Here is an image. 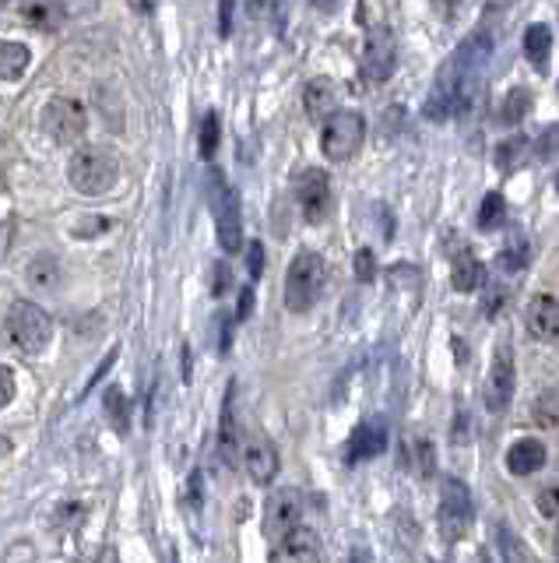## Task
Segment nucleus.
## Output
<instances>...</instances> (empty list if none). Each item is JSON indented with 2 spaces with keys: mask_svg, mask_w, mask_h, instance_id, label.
I'll list each match as a JSON object with an SVG mask.
<instances>
[{
  "mask_svg": "<svg viewBox=\"0 0 559 563\" xmlns=\"http://www.w3.org/2000/svg\"><path fill=\"white\" fill-rule=\"evenodd\" d=\"M489 57H493V32L476 29L458 49H454V57H447L440 75H436L433 96L426 102V117L447 120L450 113L468 117L471 110H476Z\"/></svg>",
  "mask_w": 559,
  "mask_h": 563,
  "instance_id": "obj_1",
  "label": "nucleus"
},
{
  "mask_svg": "<svg viewBox=\"0 0 559 563\" xmlns=\"http://www.w3.org/2000/svg\"><path fill=\"white\" fill-rule=\"evenodd\" d=\"M67 180L85 198H102L120 180V158L110 145H81L67 163Z\"/></svg>",
  "mask_w": 559,
  "mask_h": 563,
  "instance_id": "obj_2",
  "label": "nucleus"
},
{
  "mask_svg": "<svg viewBox=\"0 0 559 563\" xmlns=\"http://www.w3.org/2000/svg\"><path fill=\"white\" fill-rule=\"evenodd\" d=\"M327 286V264L321 254L313 251H300L289 261L286 272V307L292 313H306L317 307V299L324 296Z\"/></svg>",
  "mask_w": 559,
  "mask_h": 563,
  "instance_id": "obj_3",
  "label": "nucleus"
},
{
  "mask_svg": "<svg viewBox=\"0 0 559 563\" xmlns=\"http://www.w3.org/2000/svg\"><path fill=\"white\" fill-rule=\"evenodd\" d=\"M8 339L11 345L25 352V356H40V352L54 339V321L43 307H36L32 299H19L8 310Z\"/></svg>",
  "mask_w": 559,
  "mask_h": 563,
  "instance_id": "obj_4",
  "label": "nucleus"
},
{
  "mask_svg": "<svg viewBox=\"0 0 559 563\" xmlns=\"http://www.w3.org/2000/svg\"><path fill=\"white\" fill-rule=\"evenodd\" d=\"M362 137H366V120L359 113H348V110H335L324 120V131H321V148L331 163H345L362 148Z\"/></svg>",
  "mask_w": 559,
  "mask_h": 563,
  "instance_id": "obj_5",
  "label": "nucleus"
},
{
  "mask_svg": "<svg viewBox=\"0 0 559 563\" xmlns=\"http://www.w3.org/2000/svg\"><path fill=\"white\" fill-rule=\"evenodd\" d=\"M43 128L46 134L57 141V145H81L85 141V131H89V113H85V106L67 99V96H57L46 102L43 110Z\"/></svg>",
  "mask_w": 559,
  "mask_h": 563,
  "instance_id": "obj_6",
  "label": "nucleus"
},
{
  "mask_svg": "<svg viewBox=\"0 0 559 563\" xmlns=\"http://www.w3.org/2000/svg\"><path fill=\"white\" fill-rule=\"evenodd\" d=\"M440 532L447 542H458L471 521H476V504H471V489L461 479H444L440 486Z\"/></svg>",
  "mask_w": 559,
  "mask_h": 563,
  "instance_id": "obj_7",
  "label": "nucleus"
},
{
  "mask_svg": "<svg viewBox=\"0 0 559 563\" xmlns=\"http://www.w3.org/2000/svg\"><path fill=\"white\" fill-rule=\"evenodd\" d=\"M212 216H215V233L225 254L243 251V216H239V194L219 180V190L212 198Z\"/></svg>",
  "mask_w": 559,
  "mask_h": 563,
  "instance_id": "obj_8",
  "label": "nucleus"
},
{
  "mask_svg": "<svg viewBox=\"0 0 559 563\" xmlns=\"http://www.w3.org/2000/svg\"><path fill=\"white\" fill-rule=\"evenodd\" d=\"M398 67V46H394V32L391 29H370L362 43V78L366 81H388Z\"/></svg>",
  "mask_w": 559,
  "mask_h": 563,
  "instance_id": "obj_9",
  "label": "nucleus"
},
{
  "mask_svg": "<svg viewBox=\"0 0 559 563\" xmlns=\"http://www.w3.org/2000/svg\"><path fill=\"white\" fill-rule=\"evenodd\" d=\"M514 398V352L511 342H500L493 352V366H489V384H485V405L489 412H503Z\"/></svg>",
  "mask_w": 559,
  "mask_h": 563,
  "instance_id": "obj_10",
  "label": "nucleus"
},
{
  "mask_svg": "<svg viewBox=\"0 0 559 563\" xmlns=\"http://www.w3.org/2000/svg\"><path fill=\"white\" fill-rule=\"evenodd\" d=\"M303 525V497L295 489H275L268 510H265V528L271 539H286L292 528Z\"/></svg>",
  "mask_w": 559,
  "mask_h": 563,
  "instance_id": "obj_11",
  "label": "nucleus"
},
{
  "mask_svg": "<svg viewBox=\"0 0 559 563\" xmlns=\"http://www.w3.org/2000/svg\"><path fill=\"white\" fill-rule=\"evenodd\" d=\"M295 198L306 222H324L331 211V184L324 169H306L295 184Z\"/></svg>",
  "mask_w": 559,
  "mask_h": 563,
  "instance_id": "obj_12",
  "label": "nucleus"
},
{
  "mask_svg": "<svg viewBox=\"0 0 559 563\" xmlns=\"http://www.w3.org/2000/svg\"><path fill=\"white\" fill-rule=\"evenodd\" d=\"M524 324L535 334L538 342L559 345V299L556 296H535L524 307Z\"/></svg>",
  "mask_w": 559,
  "mask_h": 563,
  "instance_id": "obj_13",
  "label": "nucleus"
},
{
  "mask_svg": "<svg viewBox=\"0 0 559 563\" xmlns=\"http://www.w3.org/2000/svg\"><path fill=\"white\" fill-rule=\"evenodd\" d=\"M243 454V468L257 483V486H271V479L278 475V451L271 448V440L265 437H250L247 444L239 448Z\"/></svg>",
  "mask_w": 559,
  "mask_h": 563,
  "instance_id": "obj_14",
  "label": "nucleus"
},
{
  "mask_svg": "<svg viewBox=\"0 0 559 563\" xmlns=\"http://www.w3.org/2000/svg\"><path fill=\"white\" fill-rule=\"evenodd\" d=\"M546 457L549 451L538 437H521L511 444V451H506V468H511V475H532L546 465Z\"/></svg>",
  "mask_w": 559,
  "mask_h": 563,
  "instance_id": "obj_15",
  "label": "nucleus"
},
{
  "mask_svg": "<svg viewBox=\"0 0 559 563\" xmlns=\"http://www.w3.org/2000/svg\"><path fill=\"white\" fill-rule=\"evenodd\" d=\"M303 106H306V117L324 123L331 113L338 110V88L331 78H313L306 81V92H303Z\"/></svg>",
  "mask_w": 559,
  "mask_h": 563,
  "instance_id": "obj_16",
  "label": "nucleus"
},
{
  "mask_svg": "<svg viewBox=\"0 0 559 563\" xmlns=\"http://www.w3.org/2000/svg\"><path fill=\"white\" fill-rule=\"evenodd\" d=\"M383 448H388V430H383V422H362V427L353 433L348 440V462H366V457H377Z\"/></svg>",
  "mask_w": 559,
  "mask_h": 563,
  "instance_id": "obj_17",
  "label": "nucleus"
},
{
  "mask_svg": "<svg viewBox=\"0 0 559 563\" xmlns=\"http://www.w3.org/2000/svg\"><path fill=\"white\" fill-rule=\"evenodd\" d=\"M282 553L289 556V563H324L321 556V539L310 532V528H292V532L282 539Z\"/></svg>",
  "mask_w": 559,
  "mask_h": 563,
  "instance_id": "obj_18",
  "label": "nucleus"
},
{
  "mask_svg": "<svg viewBox=\"0 0 559 563\" xmlns=\"http://www.w3.org/2000/svg\"><path fill=\"white\" fill-rule=\"evenodd\" d=\"M524 57L532 60V67L538 75L549 70V57H552V29L549 25H528L524 29Z\"/></svg>",
  "mask_w": 559,
  "mask_h": 563,
  "instance_id": "obj_19",
  "label": "nucleus"
},
{
  "mask_svg": "<svg viewBox=\"0 0 559 563\" xmlns=\"http://www.w3.org/2000/svg\"><path fill=\"white\" fill-rule=\"evenodd\" d=\"M482 278H485V268H482V261L471 254V251H461L458 261H454V268H450V282H454V289L458 292H476L482 286Z\"/></svg>",
  "mask_w": 559,
  "mask_h": 563,
  "instance_id": "obj_20",
  "label": "nucleus"
},
{
  "mask_svg": "<svg viewBox=\"0 0 559 563\" xmlns=\"http://www.w3.org/2000/svg\"><path fill=\"white\" fill-rule=\"evenodd\" d=\"M32 53L25 43H11V40H0V81H14L22 78L29 70Z\"/></svg>",
  "mask_w": 559,
  "mask_h": 563,
  "instance_id": "obj_21",
  "label": "nucleus"
},
{
  "mask_svg": "<svg viewBox=\"0 0 559 563\" xmlns=\"http://www.w3.org/2000/svg\"><path fill=\"white\" fill-rule=\"evenodd\" d=\"M60 261L49 257V254H40L36 261L29 264V286L32 289H43V292H54L60 286Z\"/></svg>",
  "mask_w": 559,
  "mask_h": 563,
  "instance_id": "obj_22",
  "label": "nucleus"
},
{
  "mask_svg": "<svg viewBox=\"0 0 559 563\" xmlns=\"http://www.w3.org/2000/svg\"><path fill=\"white\" fill-rule=\"evenodd\" d=\"M219 448H222L225 462H236V457H239V433H236V416H233V387H230V395H225V405H222Z\"/></svg>",
  "mask_w": 559,
  "mask_h": 563,
  "instance_id": "obj_23",
  "label": "nucleus"
},
{
  "mask_svg": "<svg viewBox=\"0 0 559 563\" xmlns=\"http://www.w3.org/2000/svg\"><path fill=\"white\" fill-rule=\"evenodd\" d=\"M22 18L36 29H57L64 22V8L49 4V0H29V4H22Z\"/></svg>",
  "mask_w": 559,
  "mask_h": 563,
  "instance_id": "obj_24",
  "label": "nucleus"
},
{
  "mask_svg": "<svg viewBox=\"0 0 559 563\" xmlns=\"http://www.w3.org/2000/svg\"><path fill=\"white\" fill-rule=\"evenodd\" d=\"M532 110V92L528 88H511L500 106V123H506V128H514V123H521L524 117H528Z\"/></svg>",
  "mask_w": 559,
  "mask_h": 563,
  "instance_id": "obj_25",
  "label": "nucleus"
},
{
  "mask_svg": "<svg viewBox=\"0 0 559 563\" xmlns=\"http://www.w3.org/2000/svg\"><path fill=\"white\" fill-rule=\"evenodd\" d=\"M524 158H528V137L503 141V145L496 148V166L500 169H517Z\"/></svg>",
  "mask_w": 559,
  "mask_h": 563,
  "instance_id": "obj_26",
  "label": "nucleus"
},
{
  "mask_svg": "<svg viewBox=\"0 0 559 563\" xmlns=\"http://www.w3.org/2000/svg\"><path fill=\"white\" fill-rule=\"evenodd\" d=\"M219 137H222V117H219V113H208L204 123H201V141H198L201 158H215Z\"/></svg>",
  "mask_w": 559,
  "mask_h": 563,
  "instance_id": "obj_27",
  "label": "nucleus"
},
{
  "mask_svg": "<svg viewBox=\"0 0 559 563\" xmlns=\"http://www.w3.org/2000/svg\"><path fill=\"white\" fill-rule=\"evenodd\" d=\"M506 219V205L500 194H485V201L479 205V229H496Z\"/></svg>",
  "mask_w": 559,
  "mask_h": 563,
  "instance_id": "obj_28",
  "label": "nucleus"
},
{
  "mask_svg": "<svg viewBox=\"0 0 559 563\" xmlns=\"http://www.w3.org/2000/svg\"><path fill=\"white\" fill-rule=\"evenodd\" d=\"M412 451H415V472L418 475H433L436 472V454H433V444L426 437H415L412 440Z\"/></svg>",
  "mask_w": 559,
  "mask_h": 563,
  "instance_id": "obj_29",
  "label": "nucleus"
},
{
  "mask_svg": "<svg viewBox=\"0 0 559 563\" xmlns=\"http://www.w3.org/2000/svg\"><path fill=\"white\" fill-rule=\"evenodd\" d=\"M535 504H538V510H541V515H546V518L559 521V486L541 489L538 497H535Z\"/></svg>",
  "mask_w": 559,
  "mask_h": 563,
  "instance_id": "obj_30",
  "label": "nucleus"
},
{
  "mask_svg": "<svg viewBox=\"0 0 559 563\" xmlns=\"http://www.w3.org/2000/svg\"><path fill=\"white\" fill-rule=\"evenodd\" d=\"M14 391H19V384H14V374L0 363V409H8V405L14 401Z\"/></svg>",
  "mask_w": 559,
  "mask_h": 563,
  "instance_id": "obj_31",
  "label": "nucleus"
},
{
  "mask_svg": "<svg viewBox=\"0 0 559 563\" xmlns=\"http://www.w3.org/2000/svg\"><path fill=\"white\" fill-rule=\"evenodd\" d=\"M247 268H250V278H260V272H265V246L257 240L247 246Z\"/></svg>",
  "mask_w": 559,
  "mask_h": 563,
  "instance_id": "obj_32",
  "label": "nucleus"
},
{
  "mask_svg": "<svg viewBox=\"0 0 559 563\" xmlns=\"http://www.w3.org/2000/svg\"><path fill=\"white\" fill-rule=\"evenodd\" d=\"M356 275H359V282H370L377 275V261H373L370 251H359L356 254Z\"/></svg>",
  "mask_w": 559,
  "mask_h": 563,
  "instance_id": "obj_33",
  "label": "nucleus"
},
{
  "mask_svg": "<svg viewBox=\"0 0 559 563\" xmlns=\"http://www.w3.org/2000/svg\"><path fill=\"white\" fill-rule=\"evenodd\" d=\"M219 32H222V40H230V35H233V0H222V8H219Z\"/></svg>",
  "mask_w": 559,
  "mask_h": 563,
  "instance_id": "obj_34",
  "label": "nucleus"
},
{
  "mask_svg": "<svg viewBox=\"0 0 559 563\" xmlns=\"http://www.w3.org/2000/svg\"><path fill=\"white\" fill-rule=\"evenodd\" d=\"M250 313H254V289H243V292H239V307H236V317H239V321H247Z\"/></svg>",
  "mask_w": 559,
  "mask_h": 563,
  "instance_id": "obj_35",
  "label": "nucleus"
},
{
  "mask_svg": "<svg viewBox=\"0 0 559 563\" xmlns=\"http://www.w3.org/2000/svg\"><path fill=\"white\" fill-rule=\"evenodd\" d=\"M219 278H215V292H225V286H230V268H225V264H219Z\"/></svg>",
  "mask_w": 559,
  "mask_h": 563,
  "instance_id": "obj_36",
  "label": "nucleus"
},
{
  "mask_svg": "<svg viewBox=\"0 0 559 563\" xmlns=\"http://www.w3.org/2000/svg\"><path fill=\"white\" fill-rule=\"evenodd\" d=\"M338 4H342V0H313V8H317V11H324V14L338 11Z\"/></svg>",
  "mask_w": 559,
  "mask_h": 563,
  "instance_id": "obj_37",
  "label": "nucleus"
},
{
  "mask_svg": "<svg viewBox=\"0 0 559 563\" xmlns=\"http://www.w3.org/2000/svg\"><path fill=\"white\" fill-rule=\"evenodd\" d=\"M436 8H440L444 14H454V11L461 8V0H436Z\"/></svg>",
  "mask_w": 559,
  "mask_h": 563,
  "instance_id": "obj_38",
  "label": "nucleus"
},
{
  "mask_svg": "<svg viewBox=\"0 0 559 563\" xmlns=\"http://www.w3.org/2000/svg\"><path fill=\"white\" fill-rule=\"evenodd\" d=\"M11 451V440L4 437V433H0V454H8Z\"/></svg>",
  "mask_w": 559,
  "mask_h": 563,
  "instance_id": "obj_39",
  "label": "nucleus"
},
{
  "mask_svg": "<svg viewBox=\"0 0 559 563\" xmlns=\"http://www.w3.org/2000/svg\"><path fill=\"white\" fill-rule=\"evenodd\" d=\"M556 553H559V532H556Z\"/></svg>",
  "mask_w": 559,
  "mask_h": 563,
  "instance_id": "obj_40",
  "label": "nucleus"
},
{
  "mask_svg": "<svg viewBox=\"0 0 559 563\" xmlns=\"http://www.w3.org/2000/svg\"><path fill=\"white\" fill-rule=\"evenodd\" d=\"M353 563H362V556H353Z\"/></svg>",
  "mask_w": 559,
  "mask_h": 563,
  "instance_id": "obj_41",
  "label": "nucleus"
},
{
  "mask_svg": "<svg viewBox=\"0 0 559 563\" xmlns=\"http://www.w3.org/2000/svg\"><path fill=\"white\" fill-rule=\"evenodd\" d=\"M556 187H559V176H556Z\"/></svg>",
  "mask_w": 559,
  "mask_h": 563,
  "instance_id": "obj_42",
  "label": "nucleus"
},
{
  "mask_svg": "<svg viewBox=\"0 0 559 563\" xmlns=\"http://www.w3.org/2000/svg\"><path fill=\"white\" fill-rule=\"evenodd\" d=\"M0 4H8V0H0Z\"/></svg>",
  "mask_w": 559,
  "mask_h": 563,
  "instance_id": "obj_43",
  "label": "nucleus"
}]
</instances>
